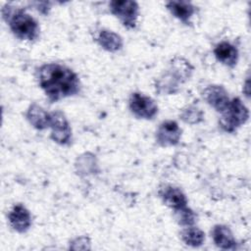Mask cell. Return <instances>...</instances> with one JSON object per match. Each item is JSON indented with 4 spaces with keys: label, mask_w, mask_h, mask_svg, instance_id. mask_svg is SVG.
<instances>
[{
    "label": "cell",
    "mask_w": 251,
    "mask_h": 251,
    "mask_svg": "<svg viewBox=\"0 0 251 251\" xmlns=\"http://www.w3.org/2000/svg\"><path fill=\"white\" fill-rule=\"evenodd\" d=\"M40 88L50 102L74 96L80 90V81L77 75L70 68L58 64L47 63L37 71Z\"/></svg>",
    "instance_id": "1"
},
{
    "label": "cell",
    "mask_w": 251,
    "mask_h": 251,
    "mask_svg": "<svg viewBox=\"0 0 251 251\" xmlns=\"http://www.w3.org/2000/svg\"><path fill=\"white\" fill-rule=\"evenodd\" d=\"M1 13L3 20L8 24L11 31L17 38L35 41L39 37L40 28L38 23L25 10L6 4L3 6Z\"/></svg>",
    "instance_id": "2"
},
{
    "label": "cell",
    "mask_w": 251,
    "mask_h": 251,
    "mask_svg": "<svg viewBox=\"0 0 251 251\" xmlns=\"http://www.w3.org/2000/svg\"><path fill=\"white\" fill-rule=\"evenodd\" d=\"M193 67L190 63L180 57L174 58L170 67L157 80L156 91L160 94H175L178 91L179 84L185 82L191 76Z\"/></svg>",
    "instance_id": "3"
},
{
    "label": "cell",
    "mask_w": 251,
    "mask_h": 251,
    "mask_svg": "<svg viewBox=\"0 0 251 251\" xmlns=\"http://www.w3.org/2000/svg\"><path fill=\"white\" fill-rule=\"evenodd\" d=\"M221 114L219 125L224 131L230 133L245 124L249 118L248 109L238 97L231 99L226 109Z\"/></svg>",
    "instance_id": "4"
},
{
    "label": "cell",
    "mask_w": 251,
    "mask_h": 251,
    "mask_svg": "<svg viewBox=\"0 0 251 251\" xmlns=\"http://www.w3.org/2000/svg\"><path fill=\"white\" fill-rule=\"evenodd\" d=\"M109 7L110 12L121 21L125 27L128 29L135 28L139 15V6L137 2L128 0H115L109 3Z\"/></svg>",
    "instance_id": "5"
},
{
    "label": "cell",
    "mask_w": 251,
    "mask_h": 251,
    "mask_svg": "<svg viewBox=\"0 0 251 251\" xmlns=\"http://www.w3.org/2000/svg\"><path fill=\"white\" fill-rule=\"evenodd\" d=\"M130 112L138 119L152 120L158 114V106L156 102L149 96L139 92H134L128 100Z\"/></svg>",
    "instance_id": "6"
},
{
    "label": "cell",
    "mask_w": 251,
    "mask_h": 251,
    "mask_svg": "<svg viewBox=\"0 0 251 251\" xmlns=\"http://www.w3.org/2000/svg\"><path fill=\"white\" fill-rule=\"evenodd\" d=\"M50 114V138L60 145H69L72 141V128L65 114L61 111H54Z\"/></svg>",
    "instance_id": "7"
},
{
    "label": "cell",
    "mask_w": 251,
    "mask_h": 251,
    "mask_svg": "<svg viewBox=\"0 0 251 251\" xmlns=\"http://www.w3.org/2000/svg\"><path fill=\"white\" fill-rule=\"evenodd\" d=\"M181 136V128L175 121H165L156 130V142L162 147L178 144Z\"/></svg>",
    "instance_id": "8"
},
{
    "label": "cell",
    "mask_w": 251,
    "mask_h": 251,
    "mask_svg": "<svg viewBox=\"0 0 251 251\" xmlns=\"http://www.w3.org/2000/svg\"><path fill=\"white\" fill-rule=\"evenodd\" d=\"M203 99L217 112H224L229 104L227 91L222 85L212 84L204 88L202 92Z\"/></svg>",
    "instance_id": "9"
},
{
    "label": "cell",
    "mask_w": 251,
    "mask_h": 251,
    "mask_svg": "<svg viewBox=\"0 0 251 251\" xmlns=\"http://www.w3.org/2000/svg\"><path fill=\"white\" fill-rule=\"evenodd\" d=\"M159 197L163 203L174 210H177L187 206V198L182 190L174 185L166 184L160 187L158 191Z\"/></svg>",
    "instance_id": "10"
},
{
    "label": "cell",
    "mask_w": 251,
    "mask_h": 251,
    "mask_svg": "<svg viewBox=\"0 0 251 251\" xmlns=\"http://www.w3.org/2000/svg\"><path fill=\"white\" fill-rule=\"evenodd\" d=\"M10 226L18 232H26L31 226V215L23 204H16L8 214Z\"/></svg>",
    "instance_id": "11"
},
{
    "label": "cell",
    "mask_w": 251,
    "mask_h": 251,
    "mask_svg": "<svg viewBox=\"0 0 251 251\" xmlns=\"http://www.w3.org/2000/svg\"><path fill=\"white\" fill-rule=\"evenodd\" d=\"M213 53L220 63L228 68H233L237 64L238 49L235 45L231 44L230 42L222 41L218 43L215 46Z\"/></svg>",
    "instance_id": "12"
},
{
    "label": "cell",
    "mask_w": 251,
    "mask_h": 251,
    "mask_svg": "<svg viewBox=\"0 0 251 251\" xmlns=\"http://www.w3.org/2000/svg\"><path fill=\"white\" fill-rule=\"evenodd\" d=\"M211 234L214 243L219 248L224 250H234L236 248L237 242L228 226L225 225H216L214 226Z\"/></svg>",
    "instance_id": "13"
},
{
    "label": "cell",
    "mask_w": 251,
    "mask_h": 251,
    "mask_svg": "<svg viewBox=\"0 0 251 251\" xmlns=\"http://www.w3.org/2000/svg\"><path fill=\"white\" fill-rule=\"evenodd\" d=\"M25 118L34 128L38 130H43L45 128H48L50 126L51 114L46 112L36 103H32L26 110Z\"/></svg>",
    "instance_id": "14"
},
{
    "label": "cell",
    "mask_w": 251,
    "mask_h": 251,
    "mask_svg": "<svg viewBox=\"0 0 251 251\" xmlns=\"http://www.w3.org/2000/svg\"><path fill=\"white\" fill-rule=\"evenodd\" d=\"M166 7L174 17L185 25L190 24V19L196 12V7L188 1H168L166 3Z\"/></svg>",
    "instance_id": "15"
},
{
    "label": "cell",
    "mask_w": 251,
    "mask_h": 251,
    "mask_svg": "<svg viewBox=\"0 0 251 251\" xmlns=\"http://www.w3.org/2000/svg\"><path fill=\"white\" fill-rule=\"evenodd\" d=\"M95 41L108 52H117L121 50L124 45L122 37L118 33L109 29H101L97 33Z\"/></svg>",
    "instance_id": "16"
},
{
    "label": "cell",
    "mask_w": 251,
    "mask_h": 251,
    "mask_svg": "<svg viewBox=\"0 0 251 251\" xmlns=\"http://www.w3.org/2000/svg\"><path fill=\"white\" fill-rule=\"evenodd\" d=\"M180 237L186 245L192 247H199L205 241L204 231L194 226H188L183 227L180 231Z\"/></svg>",
    "instance_id": "17"
},
{
    "label": "cell",
    "mask_w": 251,
    "mask_h": 251,
    "mask_svg": "<svg viewBox=\"0 0 251 251\" xmlns=\"http://www.w3.org/2000/svg\"><path fill=\"white\" fill-rule=\"evenodd\" d=\"M174 217L176 223L183 226H194L197 219L196 214L187 206L177 210H174Z\"/></svg>",
    "instance_id": "18"
},
{
    "label": "cell",
    "mask_w": 251,
    "mask_h": 251,
    "mask_svg": "<svg viewBox=\"0 0 251 251\" xmlns=\"http://www.w3.org/2000/svg\"><path fill=\"white\" fill-rule=\"evenodd\" d=\"M179 117L184 123L194 125L202 122L204 115L200 109L191 105L182 109L181 113L179 114Z\"/></svg>",
    "instance_id": "19"
},
{
    "label": "cell",
    "mask_w": 251,
    "mask_h": 251,
    "mask_svg": "<svg viewBox=\"0 0 251 251\" xmlns=\"http://www.w3.org/2000/svg\"><path fill=\"white\" fill-rule=\"evenodd\" d=\"M243 92L248 98L249 97V78L248 77L245 80V83H244V86H243Z\"/></svg>",
    "instance_id": "20"
}]
</instances>
